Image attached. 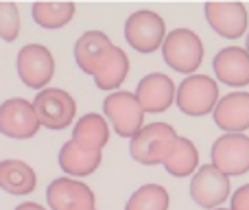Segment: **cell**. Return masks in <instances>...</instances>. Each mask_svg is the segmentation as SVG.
<instances>
[{"instance_id":"1","label":"cell","mask_w":249,"mask_h":210,"mask_svg":"<svg viewBox=\"0 0 249 210\" xmlns=\"http://www.w3.org/2000/svg\"><path fill=\"white\" fill-rule=\"evenodd\" d=\"M177 132L168 123H151L144 125L129 142V153L136 162L144 167L164 164L177 147Z\"/></svg>"},{"instance_id":"2","label":"cell","mask_w":249,"mask_h":210,"mask_svg":"<svg viewBox=\"0 0 249 210\" xmlns=\"http://www.w3.org/2000/svg\"><path fill=\"white\" fill-rule=\"evenodd\" d=\"M162 57L171 70L181 75H195L203 61V42L195 31L175 29L166 35L162 46Z\"/></svg>"},{"instance_id":"3","label":"cell","mask_w":249,"mask_h":210,"mask_svg":"<svg viewBox=\"0 0 249 210\" xmlns=\"http://www.w3.org/2000/svg\"><path fill=\"white\" fill-rule=\"evenodd\" d=\"M166 35L168 33L164 20L151 9H140L131 13L124 22V39L133 51L142 55H149L160 46H164Z\"/></svg>"},{"instance_id":"4","label":"cell","mask_w":249,"mask_h":210,"mask_svg":"<svg viewBox=\"0 0 249 210\" xmlns=\"http://www.w3.org/2000/svg\"><path fill=\"white\" fill-rule=\"evenodd\" d=\"M103 114L121 138L131 140L144 127V110L133 92H112L103 101Z\"/></svg>"},{"instance_id":"5","label":"cell","mask_w":249,"mask_h":210,"mask_svg":"<svg viewBox=\"0 0 249 210\" xmlns=\"http://www.w3.org/2000/svg\"><path fill=\"white\" fill-rule=\"evenodd\" d=\"M219 86L208 75H190L177 86V107L188 116H206L219 105Z\"/></svg>"},{"instance_id":"6","label":"cell","mask_w":249,"mask_h":210,"mask_svg":"<svg viewBox=\"0 0 249 210\" xmlns=\"http://www.w3.org/2000/svg\"><path fill=\"white\" fill-rule=\"evenodd\" d=\"M18 75L22 83L31 90H46L48 81L55 75V57L44 44H26L18 53Z\"/></svg>"},{"instance_id":"7","label":"cell","mask_w":249,"mask_h":210,"mask_svg":"<svg viewBox=\"0 0 249 210\" xmlns=\"http://www.w3.org/2000/svg\"><path fill=\"white\" fill-rule=\"evenodd\" d=\"M232 195L230 177L221 173L214 164H203L190 180V197L197 206L214 210Z\"/></svg>"},{"instance_id":"8","label":"cell","mask_w":249,"mask_h":210,"mask_svg":"<svg viewBox=\"0 0 249 210\" xmlns=\"http://www.w3.org/2000/svg\"><path fill=\"white\" fill-rule=\"evenodd\" d=\"M42 127L35 105L26 99H7L0 103V134L16 140H29Z\"/></svg>"},{"instance_id":"9","label":"cell","mask_w":249,"mask_h":210,"mask_svg":"<svg viewBox=\"0 0 249 210\" xmlns=\"http://www.w3.org/2000/svg\"><path fill=\"white\" fill-rule=\"evenodd\" d=\"M33 105L42 127L55 129V132L66 129L74 120V114H77L74 99L61 88H46V90L37 92Z\"/></svg>"},{"instance_id":"10","label":"cell","mask_w":249,"mask_h":210,"mask_svg":"<svg viewBox=\"0 0 249 210\" xmlns=\"http://www.w3.org/2000/svg\"><path fill=\"white\" fill-rule=\"evenodd\" d=\"M212 164L228 177L249 173V136L225 134L212 145Z\"/></svg>"},{"instance_id":"11","label":"cell","mask_w":249,"mask_h":210,"mask_svg":"<svg viewBox=\"0 0 249 210\" xmlns=\"http://www.w3.org/2000/svg\"><path fill=\"white\" fill-rule=\"evenodd\" d=\"M46 202L51 210H96V197L83 182L72 177H57L46 189Z\"/></svg>"},{"instance_id":"12","label":"cell","mask_w":249,"mask_h":210,"mask_svg":"<svg viewBox=\"0 0 249 210\" xmlns=\"http://www.w3.org/2000/svg\"><path fill=\"white\" fill-rule=\"evenodd\" d=\"M208 24L212 26L214 33H219L225 39H238L247 31V9L243 2H212L203 4Z\"/></svg>"},{"instance_id":"13","label":"cell","mask_w":249,"mask_h":210,"mask_svg":"<svg viewBox=\"0 0 249 210\" xmlns=\"http://www.w3.org/2000/svg\"><path fill=\"white\" fill-rule=\"evenodd\" d=\"M136 96L140 101L142 110L158 114V112H166L177 101V86L168 75L151 73L138 81Z\"/></svg>"},{"instance_id":"14","label":"cell","mask_w":249,"mask_h":210,"mask_svg":"<svg viewBox=\"0 0 249 210\" xmlns=\"http://www.w3.org/2000/svg\"><path fill=\"white\" fill-rule=\"evenodd\" d=\"M214 75L221 83L232 88L249 86V53L241 46L221 48L212 61Z\"/></svg>"},{"instance_id":"15","label":"cell","mask_w":249,"mask_h":210,"mask_svg":"<svg viewBox=\"0 0 249 210\" xmlns=\"http://www.w3.org/2000/svg\"><path fill=\"white\" fill-rule=\"evenodd\" d=\"M114 48L112 39L103 31H86L81 38L74 42V61L86 75H92L99 70L103 59Z\"/></svg>"},{"instance_id":"16","label":"cell","mask_w":249,"mask_h":210,"mask_svg":"<svg viewBox=\"0 0 249 210\" xmlns=\"http://www.w3.org/2000/svg\"><path fill=\"white\" fill-rule=\"evenodd\" d=\"M214 114L216 127L228 134H243L249 129V92H230L219 101Z\"/></svg>"},{"instance_id":"17","label":"cell","mask_w":249,"mask_h":210,"mask_svg":"<svg viewBox=\"0 0 249 210\" xmlns=\"http://www.w3.org/2000/svg\"><path fill=\"white\" fill-rule=\"evenodd\" d=\"M72 142H77L83 151H90V153H101L103 147L109 142V125L96 112L90 114H83L77 120L72 129Z\"/></svg>"},{"instance_id":"18","label":"cell","mask_w":249,"mask_h":210,"mask_svg":"<svg viewBox=\"0 0 249 210\" xmlns=\"http://www.w3.org/2000/svg\"><path fill=\"white\" fill-rule=\"evenodd\" d=\"M37 177L26 162L20 160H0V189L9 195H31L35 191Z\"/></svg>"},{"instance_id":"19","label":"cell","mask_w":249,"mask_h":210,"mask_svg":"<svg viewBox=\"0 0 249 210\" xmlns=\"http://www.w3.org/2000/svg\"><path fill=\"white\" fill-rule=\"evenodd\" d=\"M103 162V153L83 151L77 142L68 140L59 149V167L68 177H88Z\"/></svg>"},{"instance_id":"20","label":"cell","mask_w":249,"mask_h":210,"mask_svg":"<svg viewBox=\"0 0 249 210\" xmlns=\"http://www.w3.org/2000/svg\"><path fill=\"white\" fill-rule=\"evenodd\" d=\"M127 73H129L127 55H124L123 48L114 46L109 51V55L103 59V64L99 66V70L94 73V83L99 90H107L112 95V92H118V88L123 86V81L127 79Z\"/></svg>"},{"instance_id":"21","label":"cell","mask_w":249,"mask_h":210,"mask_svg":"<svg viewBox=\"0 0 249 210\" xmlns=\"http://www.w3.org/2000/svg\"><path fill=\"white\" fill-rule=\"evenodd\" d=\"M33 13V20L37 26L42 29H61L66 26L74 16V2H68V0H39V2L33 4L31 9Z\"/></svg>"},{"instance_id":"22","label":"cell","mask_w":249,"mask_h":210,"mask_svg":"<svg viewBox=\"0 0 249 210\" xmlns=\"http://www.w3.org/2000/svg\"><path fill=\"white\" fill-rule=\"evenodd\" d=\"M197 167H199V151H197V147H195V142L179 136L175 151H173L171 158L164 162L166 173L173 177H188L199 171Z\"/></svg>"},{"instance_id":"23","label":"cell","mask_w":249,"mask_h":210,"mask_svg":"<svg viewBox=\"0 0 249 210\" xmlns=\"http://www.w3.org/2000/svg\"><path fill=\"white\" fill-rule=\"evenodd\" d=\"M171 197L160 184H144L127 199L124 210H168Z\"/></svg>"},{"instance_id":"24","label":"cell","mask_w":249,"mask_h":210,"mask_svg":"<svg viewBox=\"0 0 249 210\" xmlns=\"http://www.w3.org/2000/svg\"><path fill=\"white\" fill-rule=\"evenodd\" d=\"M20 35V11L16 2L0 0V38L4 42H16Z\"/></svg>"},{"instance_id":"25","label":"cell","mask_w":249,"mask_h":210,"mask_svg":"<svg viewBox=\"0 0 249 210\" xmlns=\"http://www.w3.org/2000/svg\"><path fill=\"white\" fill-rule=\"evenodd\" d=\"M232 210H249V184H243L232 195Z\"/></svg>"},{"instance_id":"26","label":"cell","mask_w":249,"mask_h":210,"mask_svg":"<svg viewBox=\"0 0 249 210\" xmlns=\"http://www.w3.org/2000/svg\"><path fill=\"white\" fill-rule=\"evenodd\" d=\"M16 210H46L44 206H39V204H33V202H26V204H20Z\"/></svg>"},{"instance_id":"27","label":"cell","mask_w":249,"mask_h":210,"mask_svg":"<svg viewBox=\"0 0 249 210\" xmlns=\"http://www.w3.org/2000/svg\"><path fill=\"white\" fill-rule=\"evenodd\" d=\"M245 51L249 53V35H247V38H245Z\"/></svg>"},{"instance_id":"28","label":"cell","mask_w":249,"mask_h":210,"mask_svg":"<svg viewBox=\"0 0 249 210\" xmlns=\"http://www.w3.org/2000/svg\"><path fill=\"white\" fill-rule=\"evenodd\" d=\"M214 210H232V208H214Z\"/></svg>"}]
</instances>
